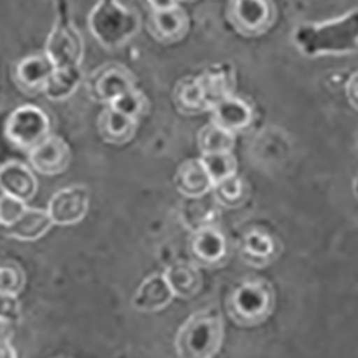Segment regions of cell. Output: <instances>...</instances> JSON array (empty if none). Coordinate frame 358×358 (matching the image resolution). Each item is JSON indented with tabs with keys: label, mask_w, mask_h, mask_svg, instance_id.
Segmentation results:
<instances>
[{
	"label": "cell",
	"mask_w": 358,
	"mask_h": 358,
	"mask_svg": "<svg viewBox=\"0 0 358 358\" xmlns=\"http://www.w3.org/2000/svg\"><path fill=\"white\" fill-rule=\"evenodd\" d=\"M173 185L179 194L189 199L206 196L214 188L213 179L201 158L188 159L179 166L173 176Z\"/></svg>",
	"instance_id": "13"
},
{
	"label": "cell",
	"mask_w": 358,
	"mask_h": 358,
	"mask_svg": "<svg viewBox=\"0 0 358 358\" xmlns=\"http://www.w3.org/2000/svg\"><path fill=\"white\" fill-rule=\"evenodd\" d=\"M132 87H135L132 72L119 64L103 65L91 76L87 85L91 98L108 105Z\"/></svg>",
	"instance_id": "10"
},
{
	"label": "cell",
	"mask_w": 358,
	"mask_h": 358,
	"mask_svg": "<svg viewBox=\"0 0 358 358\" xmlns=\"http://www.w3.org/2000/svg\"><path fill=\"white\" fill-rule=\"evenodd\" d=\"M201 85L203 87V92L206 101L210 102V106L215 105L221 99L232 95V78L225 71H206L201 76H198ZM211 110V109H210Z\"/></svg>",
	"instance_id": "25"
},
{
	"label": "cell",
	"mask_w": 358,
	"mask_h": 358,
	"mask_svg": "<svg viewBox=\"0 0 358 358\" xmlns=\"http://www.w3.org/2000/svg\"><path fill=\"white\" fill-rule=\"evenodd\" d=\"M208 173H210L214 185L224 179L236 175V159L232 152L202 154L201 157Z\"/></svg>",
	"instance_id": "27"
},
{
	"label": "cell",
	"mask_w": 358,
	"mask_h": 358,
	"mask_svg": "<svg viewBox=\"0 0 358 358\" xmlns=\"http://www.w3.org/2000/svg\"><path fill=\"white\" fill-rule=\"evenodd\" d=\"M148 3L152 10H165L178 6L179 0H148Z\"/></svg>",
	"instance_id": "33"
},
{
	"label": "cell",
	"mask_w": 358,
	"mask_h": 358,
	"mask_svg": "<svg viewBox=\"0 0 358 358\" xmlns=\"http://www.w3.org/2000/svg\"><path fill=\"white\" fill-rule=\"evenodd\" d=\"M55 71V65L46 53L31 55L16 65L15 79L27 92L43 91V87Z\"/></svg>",
	"instance_id": "17"
},
{
	"label": "cell",
	"mask_w": 358,
	"mask_h": 358,
	"mask_svg": "<svg viewBox=\"0 0 358 358\" xmlns=\"http://www.w3.org/2000/svg\"><path fill=\"white\" fill-rule=\"evenodd\" d=\"M274 308V287L264 278H248L236 284L227 300L228 315L241 327H255L265 322Z\"/></svg>",
	"instance_id": "3"
},
{
	"label": "cell",
	"mask_w": 358,
	"mask_h": 358,
	"mask_svg": "<svg viewBox=\"0 0 358 358\" xmlns=\"http://www.w3.org/2000/svg\"><path fill=\"white\" fill-rule=\"evenodd\" d=\"M109 106H112L113 109L122 112L131 117L139 119L141 116H143L148 109H149V102L146 99V96L138 91L136 87L129 89L128 92L122 94L121 96H117L116 99H113Z\"/></svg>",
	"instance_id": "29"
},
{
	"label": "cell",
	"mask_w": 358,
	"mask_h": 358,
	"mask_svg": "<svg viewBox=\"0 0 358 358\" xmlns=\"http://www.w3.org/2000/svg\"><path fill=\"white\" fill-rule=\"evenodd\" d=\"M82 83V72L79 68H55L48 79L43 94L49 101L62 102L69 99Z\"/></svg>",
	"instance_id": "23"
},
{
	"label": "cell",
	"mask_w": 358,
	"mask_h": 358,
	"mask_svg": "<svg viewBox=\"0 0 358 358\" xmlns=\"http://www.w3.org/2000/svg\"><path fill=\"white\" fill-rule=\"evenodd\" d=\"M280 251V243L268 231L255 228L243 238L241 258L251 266L262 268L273 264L278 258Z\"/></svg>",
	"instance_id": "14"
},
{
	"label": "cell",
	"mask_w": 358,
	"mask_h": 358,
	"mask_svg": "<svg viewBox=\"0 0 358 358\" xmlns=\"http://www.w3.org/2000/svg\"><path fill=\"white\" fill-rule=\"evenodd\" d=\"M189 29V17L179 6L152 10L151 34L162 43H175L181 41Z\"/></svg>",
	"instance_id": "16"
},
{
	"label": "cell",
	"mask_w": 358,
	"mask_h": 358,
	"mask_svg": "<svg viewBox=\"0 0 358 358\" xmlns=\"http://www.w3.org/2000/svg\"><path fill=\"white\" fill-rule=\"evenodd\" d=\"M173 298L175 294L164 273L154 274L138 287L132 298V307L141 313H157L166 308Z\"/></svg>",
	"instance_id": "15"
},
{
	"label": "cell",
	"mask_w": 358,
	"mask_h": 358,
	"mask_svg": "<svg viewBox=\"0 0 358 358\" xmlns=\"http://www.w3.org/2000/svg\"><path fill=\"white\" fill-rule=\"evenodd\" d=\"M53 221L48 210L29 208L12 225L3 228L5 234L17 241H38L53 227Z\"/></svg>",
	"instance_id": "20"
},
{
	"label": "cell",
	"mask_w": 358,
	"mask_h": 358,
	"mask_svg": "<svg viewBox=\"0 0 358 358\" xmlns=\"http://www.w3.org/2000/svg\"><path fill=\"white\" fill-rule=\"evenodd\" d=\"M27 210V202L10 195L0 196V225L3 228L16 222Z\"/></svg>",
	"instance_id": "30"
},
{
	"label": "cell",
	"mask_w": 358,
	"mask_h": 358,
	"mask_svg": "<svg viewBox=\"0 0 358 358\" xmlns=\"http://www.w3.org/2000/svg\"><path fill=\"white\" fill-rule=\"evenodd\" d=\"M20 303L16 294L0 292V320L15 324L20 318Z\"/></svg>",
	"instance_id": "31"
},
{
	"label": "cell",
	"mask_w": 358,
	"mask_h": 358,
	"mask_svg": "<svg viewBox=\"0 0 358 358\" xmlns=\"http://www.w3.org/2000/svg\"><path fill=\"white\" fill-rule=\"evenodd\" d=\"M12 322H8V321H2L0 320V341H5V340H8V341H10V338H12V334H13V331H12Z\"/></svg>",
	"instance_id": "35"
},
{
	"label": "cell",
	"mask_w": 358,
	"mask_h": 358,
	"mask_svg": "<svg viewBox=\"0 0 358 358\" xmlns=\"http://www.w3.org/2000/svg\"><path fill=\"white\" fill-rule=\"evenodd\" d=\"M48 213L55 225L72 227L83 221L89 210V189L73 185L55 192L48 203Z\"/></svg>",
	"instance_id": "8"
},
{
	"label": "cell",
	"mask_w": 358,
	"mask_h": 358,
	"mask_svg": "<svg viewBox=\"0 0 358 358\" xmlns=\"http://www.w3.org/2000/svg\"><path fill=\"white\" fill-rule=\"evenodd\" d=\"M26 285L23 268L13 259L0 261V292L19 295Z\"/></svg>",
	"instance_id": "28"
},
{
	"label": "cell",
	"mask_w": 358,
	"mask_h": 358,
	"mask_svg": "<svg viewBox=\"0 0 358 358\" xmlns=\"http://www.w3.org/2000/svg\"><path fill=\"white\" fill-rule=\"evenodd\" d=\"M214 199L218 205L225 208H238L245 201L244 182L236 175H232L218 182L213 188Z\"/></svg>",
	"instance_id": "26"
},
{
	"label": "cell",
	"mask_w": 358,
	"mask_h": 358,
	"mask_svg": "<svg viewBox=\"0 0 358 358\" xmlns=\"http://www.w3.org/2000/svg\"><path fill=\"white\" fill-rule=\"evenodd\" d=\"M345 95L354 109L358 110V72L352 73L345 85Z\"/></svg>",
	"instance_id": "32"
},
{
	"label": "cell",
	"mask_w": 358,
	"mask_h": 358,
	"mask_svg": "<svg viewBox=\"0 0 358 358\" xmlns=\"http://www.w3.org/2000/svg\"><path fill=\"white\" fill-rule=\"evenodd\" d=\"M141 20L138 15L113 2L98 5L89 17V29L96 41L108 48L124 46L139 31Z\"/></svg>",
	"instance_id": "4"
},
{
	"label": "cell",
	"mask_w": 358,
	"mask_h": 358,
	"mask_svg": "<svg viewBox=\"0 0 358 358\" xmlns=\"http://www.w3.org/2000/svg\"><path fill=\"white\" fill-rule=\"evenodd\" d=\"M29 162L38 173L46 176L59 175L65 172L72 162L71 148L61 136L49 135L29 152Z\"/></svg>",
	"instance_id": "11"
},
{
	"label": "cell",
	"mask_w": 358,
	"mask_h": 358,
	"mask_svg": "<svg viewBox=\"0 0 358 358\" xmlns=\"http://www.w3.org/2000/svg\"><path fill=\"white\" fill-rule=\"evenodd\" d=\"M291 41L306 57L352 55L358 52V9L337 19L298 24Z\"/></svg>",
	"instance_id": "1"
},
{
	"label": "cell",
	"mask_w": 358,
	"mask_h": 358,
	"mask_svg": "<svg viewBox=\"0 0 358 358\" xmlns=\"http://www.w3.org/2000/svg\"><path fill=\"white\" fill-rule=\"evenodd\" d=\"M224 341V318L218 308L206 307L194 313L179 328L175 350L181 358H211Z\"/></svg>",
	"instance_id": "2"
},
{
	"label": "cell",
	"mask_w": 358,
	"mask_h": 358,
	"mask_svg": "<svg viewBox=\"0 0 358 358\" xmlns=\"http://www.w3.org/2000/svg\"><path fill=\"white\" fill-rule=\"evenodd\" d=\"M229 20L244 36H259L271 29L277 10L271 0H231Z\"/></svg>",
	"instance_id": "6"
},
{
	"label": "cell",
	"mask_w": 358,
	"mask_h": 358,
	"mask_svg": "<svg viewBox=\"0 0 358 358\" xmlns=\"http://www.w3.org/2000/svg\"><path fill=\"white\" fill-rule=\"evenodd\" d=\"M172 99L175 108L184 115H196L211 109L199 78H185L179 80L173 89Z\"/></svg>",
	"instance_id": "22"
},
{
	"label": "cell",
	"mask_w": 358,
	"mask_h": 358,
	"mask_svg": "<svg viewBox=\"0 0 358 358\" xmlns=\"http://www.w3.org/2000/svg\"><path fill=\"white\" fill-rule=\"evenodd\" d=\"M39 184L34 171L19 161L0 165V191L24 202L32 201Z\"/></svg>",
	"instance_id": "12"
},
{
	"label": "cell",
	"mask_w": 358,
	"mask_h": 358,
	"mask_svg": "<svg viewBox=\"0 0 358 358\" xmlns=\"http://www.w3.org/2000/svg\"><path fill=\"white\" fill-rule=\"evenodd\" d=\"M211 112L213 121L231 132L245 129L254 119V110L250 103L234 95H229L213 105Z\"/></svg>",
	"instance_id": "18"
},
{
	"label": "cell",
	"mask_w": 358,
	"mask_h": 358,
	"mask_svg": "<svg viewBox=\"0 0 358 358\" xmlns=\"http://www.w3.org/2000/svg\"><path fill=\"white\" fill-rule=\"evenodd\" d=\"M45 53L55 68H79L85 55L83 38L73 24L59 22L48 38Z\"/></svg>",
	"instance_id": "7"
},
{
	"label": "cell",
	"mask_w": 358,
	"mask_h": 358,
	"mask_svg": "<svg viewBox=\"0 0 358 358\" xmlns=\"http://www.w3.org/2000/svg\"><path fill=\"white\" fill-rule=\"evenodd\" d=\"M16 357H17V352L10 344V341L8 340L0 341V358H16Z\"/></svg>",
	"instance_id": "34"
},
{
	"label": "cell",
	"mask_w": 358,
	"mask_h": 358,
	"mask_svg": "<svg viewBox=\"0 0 358 358\" xmlns=\"http://www.w3.org/2000/svg\"><path fill=\"white\" fill-rule=\"evenodd\" d=\"M168 284L171 285L176 298H194L201 287H202V277L196 264L187 262V261H178L169 265L164 273Z\"/></svg>",
	"instance_id": "21"
},
{
	"label": "cell",
	"mask_w": 358,
	"mask_h": 358,
	"mask_svg": "<svg viewBox=\"0 0 358 358\" xmlns=\"http://www.w3.org/2000/svg\"><path fill=\"white\" fill-rule=\"evenodd\" d=\"M5 135L12 145L31 152L50 135V119L35 105L19 106L8 117Z\"/></svg>",
	"instance_id": "5"
},
{
	"label": "cell",
	"mask_w": 358,
	"mask_h": 358,
	"mask_svg": "<svg viewBox=\"0 0 358 358\" xmlns=\"http://www.w3.org/2000/svg\"><path fill=\"white\" fill-rule=\"evenodd\" d=\"M235 145V132L225 129L211 121L198 132V146L202 154L232 152Z\"/></svg>",
	"instance_id": "24"
},
{
	"label": "cell",
	"mask_w": 358,
	"mask_h": 358,
	"mask_svg": "<svg viewBox=\"0 0 358 358\" xmlns=\"http://www.w3.org/2000/svg\"><path fill=\"white\" fill-rule=\"evenodd\" d=\"M138 119L122 112L108 108L98 117V131L101 138L112 145H125L136 134Z\"/></svg>",
	"instance_id": "19"
},
{
	"label": "cell",
	"mask_w": 358,
	"mask_h": 358,
	"mask_svg": "<svg viewBox=\"0 0 358 358\" xmlns=\"http://www.w3.org/2000/svg\"><path fill=\"white\" fill-rule=\"evenodd\" d=\"M189 251L196 265L215 268L227 262L229 255V243L227 235L213 224L192 232Z\"/></svg>",
	"instance_id": "9"
}]
</instances>
